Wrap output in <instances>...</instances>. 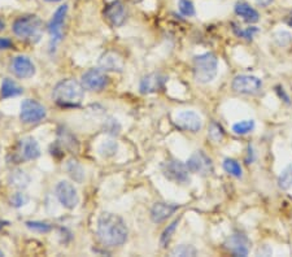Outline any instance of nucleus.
<instances>
[{
    "label": "nucleus",
    "instance_id": "72a5a7b5",
    "mask_svg": "<svg viewBox=\"0 0 292 257\" xmlns=\"http://www.w3.org/2000/svg\"><path fill=\"white\" fill-rule=\"evenodd\" d=\"M105 130H107L109 134H113V135H116V134L120 133L121 126H120V124L117 122V120L110 118V120H108L107 122H105Z\"/></svg>",
    "mask_w": 292,
    "mask_h": 257
},
{
    "label": "nucleus",
    "instance_id": "aec40b11",
    "mask_svg": "<svg viewBox=\"0 0 292 257\" xmlns=\"http://www.w3.org/2000/svg\"><path fill=\"white\" fill-rule=\"evenodd\" d=\"M235 13L240 16L247 22H257L259 21V12L256 9H253L251 5L247 3H238L235 5Z\"/></svg>",
    "mask_w": 292,
    "mask_h": 257
},
{
    "label": "nucleus",
    "instance_id": "473e14b6",
    "mask_svg": "<svg viewBox=\"0 0 292 257\" xmlns=\"http://www.w3.org/2000/svg\"><path fill=\"white\" fill-rule=\"evenodd\" d=\"M27 202H29V196L23 194V192H17L10 199V205L16 207V208H19V207L25 205Z\"/></svg>",
    "mask_w": 292,
    "mask_h": 257
},
{
    "label": "nucleus",
    "instance_id": "0eeeda50",
    "mask_svg": "<svg viewBox=\"0 0 292 257\" xmlns=\"http://www.w3.org/2000/svg\"><path fill=\"white\" fill-rule=\"evenodd\" d=\"M68 14V5L64 4V5H60V7L56 9V12L52 16L51 21L48 23V33L51 35V44H53V47L57 44L62 38V27H64L65 17Z\"/></svg>",
    "mask_w": 292,
    "mask_h": 257
},
{
    "label": "nucleus",
    "instance_id": "6e6552de",
    "mask_svg": "<svg viewBox=\"0 0 292 257\" xmlns=\"http://www.w3.org/2000/svg\"><path fill=\"white\" fill-rule=\"evenodd\" d=\"M261 87H263V82L255 75H237L233 81V90L238 94H257Z\"/></svg>",
    "mask_w": 292,
    "mask_h": 257
},
{
    "label": "nucleus",
    "instance_id": "f704fd0d",
    "mask_svg": "<svg viewBox=\"0 0 292 257\" xmlns=\"http://www.w3.org/2000/svg\"><path fill=\"white\" fill-rule=\"evenodd\" d=\"M13 47V43L9 38H5V36H1L0 38V49H9Z\"/></svg>",
    "mask_w": 292,
    "mask_h": 257
},
{
    "label": "nucleus",
    "instance_id": "6ab92c4d",
    "mask_svg": "<svg viewBox=\"0 0 292 257\" xmlns=\"http://www.w3.org/2000/svg\"><path fill=\"white\" fill-rule=\"evenodd\" d=\"M175 211H177L175 205L166 204V203H156L151 209V218L153 222L160 224V222L168 220Z\"/></svg>",
    "mask_w": 292,
    "mask_h": 257
},
{
    "label": "nucleus",
    "instance_id": "f257e3e1",
    "mask_svg": "<svg viewBox=\"0 0 292 257\" xmlns=\"http://www.w3.org/2000/svg\"><path fill=\"white\" fill-rule=\"evenodd\" d=\"M97 235L108 247H118L127 241V228L120 216L103 213L97 220Z\"/></svg>",
    "mask_w": 292,
    "mask_h": 257
},
{
    "label": "nucleus",
    "instance_id": "20e7f679",
    "mask_svg": "<svg viewBox=\"0 0 292 257\" xmlns=\"http://www.w3.org/2000/svg\"><path fill=\"white\" fill-rule=\"evenodd\" d=\"M217 57L211 52L195 56L194 59V78L199 83H209L217 75Z\"/></svg>",
    "mask_w": 292,
    "mask_h": 257
},
{
    "label": "nucleus",
    "instance_id": "2f4dec72",
    "mask_svg": "<svg viewBox=\"0 0 292 257\" xmlns=\"http://www.w3.org/2000/svg\"><path fill=\"white\" fill-rule=\"evenodd\" d=\"M209 138L213 142H220L224 138V129L221 127V125L216 124V122L211 125V127H209Z\"/></svg>",
    "mask_w": 292,
    "mask_h": 257
},
{
    "label": "nucleus",
    "instance_id": "f03ea898",
    "mask_svg": "<svg viewBox=\"0 0 292 257\" xmlns=\"http://www.w3.org/2000/svg\"><path fill=\"white\" fill-rule=\"evenodd\" d=\"M83 86L75 79H64L55 86L52 98L60 107H77L83 100Z\"/></svg>",
    "mask_w": 292,
    "mask_h": 257
},
{
    "label": "nucleus",
    "instance_id": "412c9836",
    "mask_svg": "<svg viewBox=\"0 0 292 257\" xmlns=\"http://www.w3.org/2000/svg\"><path fill=\"white\" fill-rule=\"evenodd\" d=\"M23 92V90L17 85L16 82L12 81L9 78H5L1 83V90H0V96L3 99L8 98H14V96H18Z\"/></svg>",
    "mask_w": 292,
    "mask_h": 257
},
{
    "label": "nucleus",
    "instance_id": "c9c22d12",
    "mask_svg": "<svg viewBox=\"0 0 292 257\" xmlns=\"http://www.w3.org/2000/svg\"><path fill=\"white\" fill-rule=\"evenodd\" d=\"M256 1L259 5H261V7H268V5L272 3L273 0H256Z\"/></svg>",
    "mask_w": 292,
    "mask_h": 257
},
{
    "label": "nucleus",
    "instance_id": "a19ab883",
    "mask_svg": "<svg viewBox=\"0 0 292 257\" xmlns=\"http://www.w3.org/2000/svg\"><path fill=\"white\" fill-rule=\"evenodd\" d=\"M290 23H291V25H292V21H291V22H290Z\"/></svg>",
    "mask_w": 292,
    "mask_h": 257
},
{
    "label": "nucleus",
    "instance_id": "7ed1b4c3",
    "mask_svg": "<svg viewBox=\"0 0 292 257\" xmlns=\"http://www.w3.org/2000/svg\"><path fill=\"white\" fill-rule=\"evenodd\" d=\"M43 22L38 16H22L13 22V33L29 42H38L42 36Z\"/></svg>",
    "mask_w": 292,
    "mask_h": 257
},
{
    "label": "nucleus",
    "instance_id": "7c9ffc66",
    "mask_svg": "<svg viewBox=\"0 0 292 257\" xmlns=\"http://www.w3.org/2000/svg\"><path fill=\"white\" fill-rule=\"evenodd\" d=\"M179 10L183 16L191 17L195 14V7L191 0H179Z\"/></svg>",
    "mask_w": 292,
    "mask_h": 257
},
{
    "label": "nucleus",
    "instance_id": "dca6fc26",
    "mask_svg": "<svg viewBox=\"0 0 292 257\" xmlns=\"http://www.w3.org/2000/svg\"><path fill=\"white\" fill-rule=\"evenodd\" d=\"M187 168L191 173H200V174H208L212 172V161L204 152L198 151L195 152L187 161Z\"/></svg>",
    "mask_w": 292,
    "mask_h": 257
},
{
    "label": "nucleus",
    "instance_id": "a211bd4d",
    "mask_svg": "<svg viewBox=\"0 0 292 257\" xmlns=\"http://www.w3.org/2000/svg\"><path fill=\"white\" fill-rule=\"evenodd\" d=\"M166 81V77L161 74H157V73H153V74L146 75L144 78L140 81V92L142 94H153V92H157L159 90H161L164 87V83Z\"/></svg>",
    "mask_w": 292,
    "mask_h": 257
},
{
    "label": "nucleus",
    "instance_id": "4c0bfd02",
    "mask_svg": "<svg viewBox=\"0 0 292 257\" xmlns=\"http://www.w3.org/2000/svg\"><path fill=\"white\" fill-rule=\"evenodd\" d=\"M4 224H6V222H4V221H1V220H0V230H1V228L4 226Z\"/></svg>",
    "mask_w": 292,
    "mask_h": 257
},
{
    "label": "nucleus",
    "instance_id": "ea45409f",
    "mask_svg": "<svg viewBox=\"0 0 292 257\" xmlns=\"http://www.w3.org/2000/svg\"><path fill=\"white\" fill-rule=\"evenodd\" d=\"M0 256H4V255H3V252H1V251H0Z\"/></svg>",
    "mask_w": 292,
    "mask_h": 257
},
{
    "label": "nucleus",
    "instance_id": "ddd939ff",
    "mask_svg": "<svg viewBox=\"0 0 292 257\" xmlns=\"http://www.w3.org/2000/svg\"><path fill=\"white\" fill-rule=\"evenodd\" d=\"M104 17L105 20L114 27L122 26L123 22L126 21V9L123 7V4L118 0L112 1L104 9Z\"/></svg>",
    "mask_w": 292,
    "mask_h": 257
},
{
    "label": "nucleus",
    "instance_id": "9b49d317",
    "mask_svg": "<svg viewBox=\"0 0 292 257\" xmlns=\"http://www.w3.org/2000/svg\"><path fill=\"white\" fill-rule=\"evenodd\" d=\"M187 165L182 164L181 161H169L164 165V176L173 182L177 183H187L190 182L188 177Z\"/></svg>",
    "mask_w": 292,
    "mask_h": 257
},
{
    "label": "nucleus",
    "instance_id": "bb28decb",
    "mask_svg": "<svg viewBox=\"0 0 292 257\" xmlns=\"http://www.w3.org/2000/svg\"><path fill=\"white\" fill-rule=\"evenodd\" d=\"M117 148H118V147H117L116 142H113V140H107V142H103V143L100 144V147H99V152H100L101 156L110 157L113 156V155H116Z\"/></svg>",
    "mask_w": 292,
    "mask_h": 257
},
{
    "label": "nucleus",
    "instance_id": "39448f33",
    "mask_svg": "<svg viewBox=\"0 0 292 257\" xmlns=\"http://www.w3.org/2000/svg\"><path fill=\"white\" fill-rule=\"evenodd\" d=\"M45 108L40 103L27 99L21 104L19 118L23 124H36L45 117Z\"/></svg>",
    "mask_w": 292,
    "mask_h": 257
},
{
    "label": "nucleus",
    "instance_id": "2eb2a0df",
    "mask_svg": "<svg viewBox=\"0 0 292 257\" xmlns=\"http://www.w3.org/2000/svg\"><path fill=\"white\" fill-rule=\"evenodd\" d=\"M175 124L178 125L181 129H183V130L196 133L203 126V121H201L200 116L198 113H195L192 111H183L177 114Z\"/></svg>",
    "mask_w": 292,
    "mask_h": 257
},
{
    "label": "nucleus",
    "instance_id": "c756f323",
    "mask_svg": "<svg viewBox=\"0 0 292 257\" xmlns=\"http://www.w3.org/2000/svg\"><path fill=\"white\" fill-rule=\"evenodd\" d=\"M26 226L32 231H38V233H48L52 229V226L47 222H39V221H27Z\"/></svg>",
    "mask_w": 292,
    "mask_h": 257
},
{
    "label": "nucleus",
    "instance_id": "4be33fe9",
    "mask_svg": "<svg viewBox=\"0 0 292 257\" xmlns=\"http://www.w3.org/2000/svg\"><path fill=\"white\" fill-rule=\"evenodd\" d=\"M9 183H10V186H13V187L22 190L29 186L30 177L27 176L23 170L17 169V170H14V172L10 173Z\"/></svg>",
    "mask_w": 292,
    "mask_h": 257
},
{
    "label": "nucleus",
    "instance_id": "9d476101",
    "mask_svg": "<svg viewBox=\"0 0 292 257\" xmlns=\"http://www.w3.org/2000/svg\"><path fill=\"white\" fill-rule=\"evenodd\" d=\"M10 72L17 78L27 79L35 74V65L27 56H16L10 62Z\"/></svg>",
    "mask_w": 292,
    "mask_h": 257
},
{
    "label": "nucleus",
    "instance_id": "cd10ccee",
    "mask_svg": "<svg viewBox=\"0 0 292 257\" xmlns=\"http://www.w3.org/2000/svg\"><path fill=\"white\" fill-rule=\"evenodd\" d=\"M255 129V121L253 120H244L240 121L238 124H235L233 126V130L237 134H248Z\"/></svg>",
    "mask_w": 292,
    "mask_h": 257
},
{
    "label": "nucleus",
    "instance_id": "58836bf2",
    "mask_svg": "<svg viewBox=\"0 0 292 257\" xmlns=\"http://www.w3.org/2000/svg\"><path fill=\"white\" fill-rule=\"evenodd\" d=\"M45 1H49V3H55V1H60V0H45Z\"/></svg>",
    "mask_w": 292,
    "mask_h": 257
},
{
    "label": "nucleus",
    "instance_id": "e433bc0d",
    "mask_svg": "<svg viewBox=\"0 0 292 257\" xmlns=\"http://www.w3.org/2000/svg\"><path fill=\"white\" fill-rule=\"evenodd\" d=\"M4 26H5V23H4V21L1 20V18H0V31H1V30L4 29Z\"/></svg>",
    "mask_w": 292,
    "mask_h": 257
},
{
    "label": "nucleus",
    "instance_id": "f3484780",
    "mask_svg": "<svg viewBox=\"0 0 292 257\" xmlns=\"http://www.w3.org/2000/svg\"><path fill=\"white\" fill-rule=\"evenodd\" d=\"M248 244H250L248 243V239L244 235L235 234L225 242V247L230 252H233L235 256H247L248 251H250Z\"/></svg>",
    "mask_w": 292,
    "mask_h": 257
},
{
    "label": "nucleus",
    "instance_id": "f8f14e48",
    "mask_svg": "<svg viewBox=\"0 0 292 257\" xmlns=\"http://www.w3.org/2000/svg\"><path fill=\"white\" fill-rule=\"evenodd\" d=\"M40 156V148L34 138L27 137L19 140L18 148H17V159L19 161H29L35 160Z\"/></svg>",
    "mask_w": 292,
    "mask_h": 257
},
{
    "label": "nucleus",
    "instance_id": "4468645a",
    "mask_svg": "<svg viewBox=\"0 0 292 257\" xmlns=\"http://www.w3.org/2000/svg\"><path fill=\"white\" fill-rule=\"evenodd\" d=\"M99 66L104 72H122L125 68V61L122 56L116 51H107L100 56Z\"/></svg>",
    "mask_w": 292,
    "mask_h": 257
},
{
    "label": "nucleus",
    "instance_id": "423d86ee",
    "mask_svg": "<svg viewBox=\"0 0 292 257\" xmlns=\"http://www.w3.org/2000/svg\"><path fill=\"white\" fill-rule=\"evenodd\" d=\"M56 198L66 209H74L79 203V196L75 187L68 181H61L56 186Z\"/></svg>",
    "mask_w": 292,
    "mask_h": 257
},
{
    "label": "nucleus",
    "instance_id": "b1692460",
    "mask_svg": "<svg viewBox=\"0 0 292 257\" xmlns=\"http://www.w3.org/2000/svg\"><path fill=\"white\" fill-rule=\"evenodd\" d=\"M278 185L282 190H289L290 187H292V164L281 173L278 178Z\"/></svg>",
    "mask_w": 292,
    "mask_h": 257
},
{
    "label": "nucleus",
    "instance_id": "a878e982",
    "mask_svg": "<svg viewBox=\"0 0 292 257\" xmlns=\"http://www.w3.org/2000/svg\"><path fill=\"white\" fill-rule=\"evenodd\" d=\"M178 224H179V218H177L175 221H173L172 224L169 225L168 228L164 230V233H162V235H161V239H160L161 247H166V246H168L170 239H172L173 234H174L175 229H177V226H178Z\"/></svg>",
    "mask_w": 292,
    "mask_h": 257
},
{
    "label": "nucleus",
    "instance_id": "1a4fd4ad",
    "mask_svg": "<svg viewBox=\"0 0 292 257\" xmlns=\"http://www.w3.org/2000/svg\"><path fill=\"white\" fill-rule=\"evenodd\" d=\"M108 85V77L100 69H90L82 75V86L90 91H101Z\"/></svg>",
    "mask_w": 292,
    "mask_h": 257
},
{
    "label": "nucleus",
    "instance_id": "5701e85b",
    "mask_svg": "<svg viewBox=\"0 0 292 257\" xmlns=\"http://www.w3.org/2000/svg\"><path fill=\"white\" fill-rule=\"evenodd\" d=\"M66 170H68L69 176L74 179L75 182L81 183L82 181H83V177H84L83 168H82L81 164L78 163L77 160H73V159L69 160L68 164H66Z\"/></svg>",
    "mask_w": 292,
    "mask_h": 257
},
{
    "label": "nucleus",
    "instance_id": "393cba45",
    "mask_svg": "<svg viewBox=\"0 0 292 257\" xmlns=\"http://www.w3.org/2000/svg\"><path fill=\"white\" fill-rule=\"evenodd\" d=\"M224 169L226 170L230 176L235 177V178H240L242 177V168H240L239 163L237 160L226 159L224 161Z\"/></svg>",
    "mask_w": 292,
    "mask_h": 257
},
{
    "label": "nucleus",
    "instance_id": "c85d7f7f",
    "mask_svg": "<svg viewBox=\"0 0 292 257\" xmlns=\"http://www.w3.org/2000/svg\"><path fill=\"white\" fill-rule=\"evenodd\" d=\"M196 255V250H195L192 246H186V244H182V246H178L175 247L174 250L172 251V256H195Z\"/></svg>",
    "mask_w": 292,
    "mask_h": 257
}]
</instances>
